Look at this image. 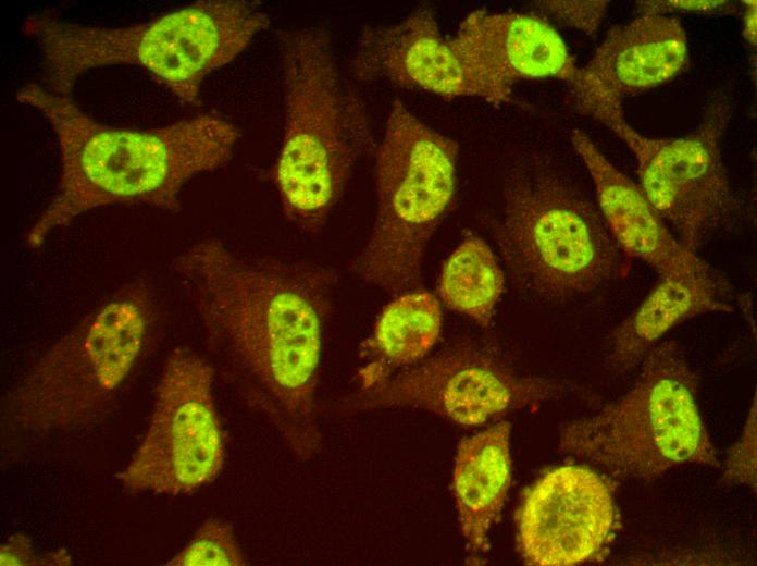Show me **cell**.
<instances>
[{"label": "cell", "instance_id": "cell-22", "mask_svg": "<svg viewBox=\"0 0 757 566\" xmlns=\"http://www.w3.org/2000/svg\"><path fill=\"white\" fill-rule=\"evenodd\" d=\"M756 398L739 441L729 450L723 480L756 491Z\"/></svg>", "mask_w": 757, "mask_h": 566}, {"label": "cell", "instance_id": "cell-3", "mask_svg": "<svg viewBox=\"0 0 757 566\" xmlns=\"http://www.w3.org/2000/svg\"><path fill=\"white\" fill-rule=\"evenodd\" d=\"M271 24L261 4L203 0L128 26L108 27L64 20L55 9L28 15L23 33L39 48L42 86L71 97L86 72L107 65H136L181 102L200 106L206 77L241 53Z\"/></svg>", "mask_w": 757, "mask_h": 566}, {"label": "cell", "instance_id": "cell-23", "mask_svg": "<svg viewBox=\"0 0 757 566\" xmlns=\"http://www.w3.org/2000/svg\"><path fill=\"white\" fill-rule=\"evenodd\" d=\"M609 1H538L536 8L562 25L594 35L606 14Z\"/></svg>", "mask_w": 757, "mask_h": 566}, {"label": "cell", "instance_id": "cell-5", "mask_svg": "<svg viewBox=\"0 0 757 566\" xmlns=\"http://www.w3.org/2000/svg\"><path fill=\"white\" fill-rule=\"evenodd\" d=\"M492 237L514 284L544 300H567L621 272L624 255L596 197L549 151L529 148L514 158L502 185Z\"/></svg>", "mask_w": 757, "mask_h": 566}, {"label": "cell", "instance_id": "cell-4", "mask_svg": "<svg viewBox=\"0 0 757 566\" xmlns=\"http://www.w3.org/2000/svg\"><path fill=\"white\" fill-rule=\"evenodd\" d=\"M277 44L285 125L272 179L287 220L315 235L375 142L362 99L336 64L327 30L282 29Z\"/></svg>", "mask_w": 757, "mask_h": 566}, {"label": "cell", "instance_id": "cell-16", "mask_svg": "<svg viewBox=\"0 0 757 566\" xmlns=\"http://www.w3.org/2000/svg\"><path fill=\"white\" fill-rule=\"evenodd\" d=\"M570 140L591 176L598 207L624 256L643 260L659 276L712 267L682 245L641 186L613 167L585 132L574 128Z\"/></svg>", "mask_w": 757, "mask_h": 566}, {"label": "cell", "instance_id": "cell-13", "mask_svg": "<svg viewBox=\"0 0 757 566\" xmlns=\"http://www.w3.org/2000/svg\"><path fill=\"white\" fill-rule=\"evenodd\" d=\"M449 44L473 97L493 104L509 101L519 81L557 78L571 85L579 70L558 32L533 13L473 11Z\"/></svg>", "mask_w": 757, "mask_h": 566}, {"label": "cell", "instance_id": "cell-18", "mask_svg": "<svg viewBox=\"0 0 757 566\" xmlns=\"http://www.w3.org/2000/svg\"><path fill=\"white\" fill-rule=\"evenodd\" d=\"M510 423L501 421L460 441L454 491L469 561L479 564L489 550V532L511 480Z\"/></svg>", "mask_w": 757, "mask_h": 566}, {"label": "cell", "instance_id": "cell-1", "mask_svg": "<svg viewBox=\"0 0 757 566\" xmlns=\"http://www.w3.org/2000/svg\"><path fill=\"white\" fill-rule=\"evenodd\" d=\"M171 269L221 372L302 460L321 447L317 392L338 273L318 261L240 254L216 238Z\"/></svg>", "mask_w": 757, "mask_h": 566}, {"label": "cell", "instance_id": "cell-10", "mask_svg": "<svg viewBox=\"0 0 757 566\" xmlns=\"http://www.w3.org/2000/svg\"><path fill=\"white\" fill-rule=\"evenodd\" d=\"M214 368L188 347L167 356L147 432L125 469L133 492L188 494L213 481L225 457L212 386Z\"/></svg>", "mask_w": 757, "mask_h": 566}, {"label": "cell", "instance_id": "cell-2", "mask_svg": "<svg viewBox=\"0 0 757 566\" xmlns=\"http://www.w3.org/2000/svg\"><path fill=\"white\" fill-rule=\"evenodd\" d=\"M16 99L51 125L61 157L57 190L25 235L32 248L98 208L147 205L177 212L183 186L225 164L240 137L215 113L134 130L102 124L41 84L24 85Z\"/></svg>", "mask_w": 757, "mask_h": 566}, {"label": "cell", "instance_id": "cell-12", "mask_svg": "<svg viewBox=\"0 0 757 566\" xmlns=\"http://www.w3.org/2000/svg\"><path fill=\"white\" fill-rule=\"evenodd\" d=\"M518 541L529 565L568 566L599 559L620 528L609 484L583 466H561L524 494Z\"/></svg>", "mask_w": 757, "mask_h": 566}, {"label": "cell", "instance_id": "cell-26", "mask_svg": "<svg viewBox=\"0 0 757 566\" xmlns=\"http://www.w3.org/2000/svg\"><path fill=\"white\" fill-rule=\"evenodd\" d=\"M743 36L752 44L756 45V1L744 2Z\"/></svg>", "mask_w": 757, "mask_h": 566}, {"label": "cell", "instance_id": "cell-11", "mask_svg": "<svg viewBox=\"0 0 757 566\" xmlns=\"http://www.w3.org/2000/svg\"><path fill=\"white\" fill-rule=\"evenodd\" d=\"M571 384L522 374L493 350L463 342L368 391L332 404L337 416L387 408H419L463 426L559 398Z\"/></svg>", "mask_w": 757, "mask_h": 566}, {"label": "cell", "instance_id": "cell-15", "mask_svg": "<svg viewBox=\"0 0 757 566\" xmlns=\"http://www.w3.org/2000/svg\"><path fill=\"white\" fill-rule=\"evenodd\" d=\"M687 39L675 17L642 13L612 27L570 85L575 106L605 100L621 104L629 95L662 85L687 66Z\"/></svg>", "mask_w": 757, "mask_h": 566}, {"label": "cell", "instance_id": "cell-21", "mask_svg": "<svg viewBox=\"0 0 757 566\" xmlns=\"http://www.w3.org/2000/svg\"><path fill=\"white\" fill-rule=\"evenodd\" d=\"M245 564L232 527L220 519H209L201 525L187 545L165 565L241 566Z\"/></svg>", "mask_w": 757, "mask_h": 566}, {"label": "cell", "instance_id": "cell-20", "mask_svg": "<svg viewBox=\"0 0 757 566\" xmlns=\"http://www.w3.org/2000/svg\"><path fill=\"white\" fill-rule=\"evenodd\" d=\"M505 287V275L489 245L467 233L445 260L437 293L452 311L487 328Z\"/></svg>", "mask_w": 757, "mask_h": 566}, {"label": "cell", "instance_id": "cell-6", "mask_svg": "<svg viewBox=\"0 0 757 566\" xmlns=\"http://www.w3.org/2000/svg\"><path fill=\"white\" fill-rule=\"evenodd\" d=\"M157 297L136 280L104 297L53 344L4 398V415L24 429L91 424L114 405L144 358Z\"/></svg>", "mask_w": 757, "mask_h": 566}, {"label": "cell", "instance_id": "cell-8", "mask_svg": "<svg viewBox=\"0 0 757 566\" xmlns=\"http://www.w3.org/2000/svg\"><path fill=\"white\" fill-rule=\"evenodd\" d=\"M459 146L395 100L375 157L376 213L349 271L398 295L418 288L426 248L457 187Z\"/></svg>", "mask_w": 757, "mask_h": 566}, {"label": "cell", "instance_id": "cell-27", "mask_svg": "<svg viewBox=\"0 0 757 566\" xmlns=\"http://www.w3.org/2000/svg\"><path fill=\"white\" fill-rule=\"evenodd\" d=\"M72 559L66 552L46 553L35 558L34 565H71Z\"/></svg>", "mask_w": 757, "mask_h": 566}, {"label": "cell", "instance_id": "cell-9", "mask_svg": "<svg viewBox=\"0 0 757 566\" xmlns=\"http://www.w3.org/2000/svg\"><path fill=\"white\" fill-rule=\"evenodd\" d=\"M576 109L610 128L632 150L641 188L682 245L697 254L719 231L732 225L742 204L731 185L721 144L732 103L718 90L691 133L655 139L637 133L621 104L593 100Z\"/></svg>", "mask_w": 757, "mask_h": 566}, {"label": "cell", "instance_id": "cell-7", "mask_svg": "<svg viewBox=\"0 0 757 566\" xmlns=\"http://www.w3.org/2000/svg\"><path fill=\"white\" fill-rule=\"evenodd\" d=\"M640 366L621 398L562 429L559 451L616 479L649 481L688 464L718 467L697 402L699 378L679 343H657Z\"/></svg>", "mask_w": 757, "mask_h": 566}, {"label": "cell", "instance_id": "cell-17", "mask_svg": "<svg viewBox=\"0 0 757 566\" xmlns=\"http://www.w3.org/2000/svg\"><path fill=\"white\" fill-rule=\"evenodd\" d=\"M730 286L713 267L660 276L658 284L611 334L607 368L621 376L636 369L673 327L708 312H729Z\"/></svg>", "mask_w": 757, "mask_h": 566}, {"label": "cell", "instance_id": "cell-25", "mask_svg": "<svg viewBox=\"0 0 757 566\" xmlns=\"http://www.w3.org/2000/svg\"><path fill=\"white\" fill-rule=\"evenodd\" d=\"M32 540L24 533L11 536L0 547V564L27 566L34 565Z\"/></svg>", "mask_w": 757, "mask_h": 566}, {"label": "cell", "instance_id": "cell-19", "mask_svg": "<svg viewBox=\"0 0 757 566\" xmlns=\"http://www.w3.org/2000/svg\"><path fill=\"white\" fill-rule=\"evenodd\" d=\"M440 330L442 306L432 293L413 288L396 295L360 346L363 365L356 376L359 391L377 387L396 370L422 360L436 344Z\"/></svg>", "mask_w": 757, "mask_h": 566}, {"label": "cell", "instance_id": "cell-14", "mask_svg": "<svg viewBox=\"0 0 757 566\" xmlns=\"http://www.w3.org/2000/svg\"><path fill=\"white\" fill-rule=\"evenodd\" d=\"M349 72L360 82H385L446 99L473 97L464 69L429 5L393 24L364 26Z\"/></svg>", "mask_w": 757, "mask_h": 566}, {"label": "cell", "instance_id": "cell-24", "mask_svg": "<svg viewBox=\"0 0 757 566\" xmlns=\"http://www.w3.org/2000/svg\"><path fill=\"white\" fill-rule=\"evenodd\" d=\"M637 7L642 13H658L680 11L691 13H732L734 4L718 0H657L640 1Z\"/></svg>", "mask_w": 757, "mask_h": 566}]
</instances>
